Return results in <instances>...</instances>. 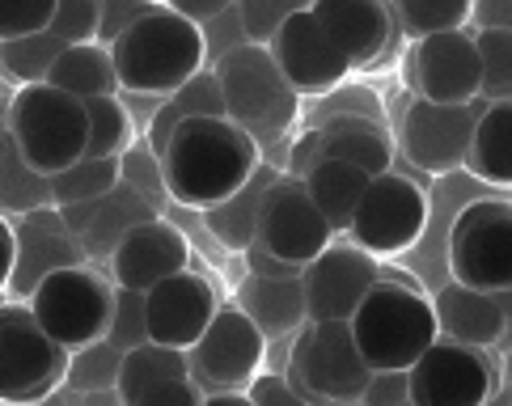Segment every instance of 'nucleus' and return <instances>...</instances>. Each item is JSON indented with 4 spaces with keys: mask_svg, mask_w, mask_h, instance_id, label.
Returning a JSON list of instances; mask_svg holds the SVG:
<instances>
[{
    "mask_svg": "<svg viewBox=\"0 0 512 406\" xmlns=\"http://www.w3.org/2000/svg\"><path fill=\"white\" fill-rule=\"evenodd\" d=\"M68 352L43 335L26 305H0V402L34 406L64 390Z\"/></svg>",
    "mask_w": 512,
    "mask_h": 406,
    "instance_id": "nucleus-9",
    "label": "nucleus"
},
{
    "mask_svg": "<svg viewBox=\"0 0 512 406\" xmlns=\"http://www.w3.org/2000/svg\"><path fill=\"white\" fill-rule=\"evenodd\" d=\"M199 115H212V119H225V98H221V81H216L212 68H199L191 81H182L174 94H166L157 102L149 127H144V144L153 149V157H161L166 149L170 132L182 123V119H199Z\"/></svg>",
    "mask_w": 512,
    "mask_h": 406,
    "instance_id": "nucleus-29",
    "label": "nucleus"
},
{
    "mask_svg": "<svg viewBox=\"0 0 512 406\" xmlns=\"http://www.w3.org/2000/svg\"><path fill=\"white\" fill-rule=\"evenodd\" d=\"M318 157H322V136H318V127H309L305 136H297V140L288 144L284 174H288V178H305V174L318 165Z\"/></svg>",
    "mask_w": 512,
    "mask_h": 406,
    "instance_id": "nucleus-48",
    "label": "nucleus"
},
{
    "mask_svg": "<svg viewBox=\"0 0 512 406\" xmlns=\"http://www.w3.org/2000/svg\"><path fill=\"white\" fill-rule=\"evenodd\" d=\"M267 51L276 68L284 72V81L297 89L301 98H322L339 89L347 81V60L335 47V39L322 30V22L309 9L292 13L288 22H280V30L267 39Z\"/></svg>",
    "mask_w": 512,
    "mask_h": 406,
    "instance_id": "nucleus-15",
    "label": "nucleus"
},
{
    "mask_svg": "<svg viewBox=\"0 0 512 406\" xmlns=\"http://www.w3.org/2000/svg\"><path fill=\"white\" fill-rule=\"evenodd\" d=\"M111 64L119 94L166 98L182 81H191L199 68H208L204 30L187 17L153 5L111 43Z\"/></svg>",
    "mask_w": 512,
    "mask_h": 406,
    "instance_id": "nucleus-2",
    "label": "nucleus"
},
{
    "mask_svg": "<svg viewBox=\"0 0 512 406\" xmlns=\"http://www.w3.org/2000/svg\"><path fill=\"white\" fill-rule=\"evenodd\" d=\"M432 313L441 339L466 347H491L508 339V292H479L449 280L432 297Z\"/></svg>",
    "mask_w": 512,
    "mask_h": 406,
    "instance_id": "nucleus-24",
    "label": "nucleus"
},
{
    "mask_svg": "<svg viewBox=\"0 0 512 406\" xmlns=\"http://www.w3.org/2000/svg\"><path fill=\"white\" fill-rule=\"evenodd\" d=\"M254 242H259L267 254L292 263V267H305L335 242V233L322 220V212L314 208L305 182L280 174L263 195L259 225H254Z\"/></svg>",
    "mask_w": 512,
    "mask_h": 406,
    "instance_id": "nucleus-14",
    "label": "nucleus"
},
{
    "mask_svg": "<svg viewBox=\"0 0 512 406\" xmlns=\"http://www.w3.org/2000/svg\"><path fill=\"white\" fill-rule=\"evenodd\" d=\"M0 208L13 216H26L34 208H51V182L39 170H30L26 157L13 149V140H9L5 157H0Z\"/></svg>",
    "mask_w": 512,
    "mask_h": 406,
    "instance_id": "nucleus-36",
    "label": "nucleus"
},
{
    "mask_svg": "<svg viewBox=\"0 0 512 406\" xmlns=\"http://www.w3.org/2000/svg\"><path fill=\"white\" fill-rule=\"evenodd\" d=\"M453 284L479 292L512 288V208L508 199H474L457 212L449 229Z\"/></svg>",
    "mask_w": 512,
    "mask_h": 406,
    "instance_id": "nucleus-10",
    "label": "nucleus"
},
{
    "mask_svg": "<svg viewBox=\"0 0 512 406\" xmlns=\"http://www.w3.org/2000/svg\"><path fill=\"white\" fill-rule=\"evenodd\" d=\"M381 280L373 254L356 250L352 242H331L314 263L301 267L305 288V318L309 322H347L364 301V292Z\"/></svg>",
    "mask_w": 512,
    "mask_h": 406,
    "instance_id": "nucleus-16",
    "label": "nucleus"
},
{
    "mask_svg": "<svg viewBox=\"0 0 512 406\" xmlns=\"http://www.w3.org/2000/svg\"><path fill=\"white\" fill-rule=\"evenodd\" d=\"M119 182H127L132 191H140L144 199L153 203V208L161 212L170 203V195H166V182H161V161L153 157V149L144 140H136L132 149H127L123 157H119Z\"/></svg>",
    "mask_w": 512,
    "mask_h": 406,
    "instance_id": "nucleus-40",
    "label": "nucleus"
},
{
    "mask_svg": "<svg viewBox=\"0 0 512 406\" xmlns=\"http://www.w3.org/2000/svg\"><path fill=\"white\" fill-rule=\"evenodd\" d=\"M106 267H111L115 288L149 292L153 284L191 267V246H187V237H182L178 225H170L166 216H153L123 237L115 246V254L106 258Z\"/></svg>",
    "mask_w": 512,
    "mask_h": 406,
    "instance_id": "nucleus-22",
    "label": "nucleus"
},
{
    "mask_svg": "<svg viewBox=\"0 0 512 406\" xmlns=\"http://www.w3.org/2000/svg\"><path fill=\"white\" fill-rule=\"evenodd\" d=\"M263 364H267V339L237 305L216 309L204 335L187 347V377L204 394L246 390L263 373Z\"/></svg>",
    "mask_w": 512,
    "mask_h": 406,
    "instance_id": "nucleus-12",
    "label": "nucleus"
},
{
    "mask_svg": "<svg viewBox=\"0 0 512 406\" xmlns=\"http://www.w3.org/2000/svg\"><path fill=\"white\" fill-rule=\"evenodd\" d=\"M491 102L483 98H470V102H457V106H441V102H424L415 98L402 115V132H398V144H402V157H407L415 170H424L432 178H445V174H457L466 161V144H470V132L479 115Z\"/></svg>",
    "mask_w": 512,
    "mask_h": 406,
    "instance_id": "nucleus-13",
    "label": "nucleus"
},
{
    "mask_svg": "<svg viewBox=\"0 0 512 406\" xmlns=\"http://www.w3.org/2000/svg\"><path fill=\"white\" fill-rule=\"evenodd\" d=\"M356 352L373 373H407V368L441 339L436 335L432 297H424L411 280L381 271V280L364 292V301L347 318Z\"/></svg>",
    "mask_w": 512,
    "mask_h": 406,
    "instance_id": "nucleus-3",
    "label": "nucleus"
},
{
    "mask_svg": "<svg viewBox=\"0 0 512 406\" xmlns=\"http://www.w3.org/2000/svg\"><path fill=\"white\" fill-rule=\"evenodd\" d=\"M51 208H68V203H89L102 199L119 182V161L111 157H81L77 165L51 174Z\"/></svg>",
    "mask_w": 512,
    "mask_h": 406,
    "instance_id": "nucleus-34",
    "label": "nucleus"
},
{
    "mask_svg": "<svg viewBox=\"0 0 512 406\" xmlns=\"http://www.w3.org/2000/svg\"><path fill=\"white\" fill-rule=\"evenodd\" d=\"M216 309H221L216 288L191 267L144 292V322H149V339L166 343V347H178V352H187V347L204 335V326L212 322Z\"/></svg>",
    "mask_w": 512,
    "mask_h": 406,
    "instance_id": "nucleus-20",
    "label": "nucleus"
},
{
    "mask_svg": "<svg viewBox=\"0 0 512 406\" xmlns=\"http://www.w3.org/2000/svg\"><path fill=\"white\" fill-rule=\"evenodd\" d=\"M331 115H360V119L386 123V106L377 102L373 89L339 85V89H331V94H322V106H318V119H331ZM318 119H314V123H318Z\"/></svg>",
    "mask_w": 512,
    "mask_h": 406,
    "instance_id": "nucleus-43",
    "label": "nucleus"
},
{
    "mask_svg": "<svg viewBox=\"0 0 512 406\" xmlns=\"http://www.w3.org/2000/svg\"><path fill=\"white\" fill-rule=\"evenodd\" d=\"M500 390H504V373L487 347L436 339L407 368L411 406H487Z\"/></svg>",
    "mask_w": 512,
    "mask_h": 406,
    "instance_id": "nucleus-11",
    "label": "nucleus"
},
{
    "mask_svg": "<svg viewBox=\"0 0 512 406\" xmlns=\"http://www.w3.org/2000/svg\"><path fill=\"white\" fill-rule=\"evenodd\" d=\"M479 55V98L512 102V30H474Z\"/></svg>",
    "mask_w": 512,
    "mask_h": 406,
    "instance_id": "nucleus-37",
    "label": "nucleus"
},
{
    "mask_svg": "<svg viewBox=\"0 0 512 406\" xmlns=\"http://www.w3.org/2000/svg\"><path fill=\"white\" fill-rule=\"evenodd\" d=\"M280 178V170L276 165H267V161H259L254 165V174L237 187L229 199H221L216 208H208L204 212V225H208V233L221 242L225 250H233V254H242L250 242H254V225H259V208H263V195H267V187Z\"/></svg>",
    "mask_w": 512,
    "mask_h": 406,
    "instance_id": "nucleus-28",
    "label": "nucleus"
},
{
    "mask_svg": "<svg viewBox=\"0 0 512 406\" xmlns=\"http://www.w3.org/2000/svg\"><path fill=\"white\" fill-rule=\"evenodd\" d=\"M242 254H246L250 275H267V280H297V275H301V267H292V263H284V258L267 254L259 242H250Z\"/></svg>",
    "mask_w": 512,
    "mask_h": 406,
    "instance_id": "nucleus-50",
    "label": "nucleus"
},
{
    "mask_svg": "<svg viewBox=\"0 0 512 406\" xmlns=\"http://www.w3.org/2000/svg\"><path fill=\"white\" fill-rule=\"evenodd\" d=\"M411 81L424 102L457 106L479 98V55H474V30H445L415 39L411 51Z\"/></svg>",
    "mask_w": 512,
    "mask_h": 406,
    "instance_id": "nucleus-17",
    "label": "nucleus"
},
{
    "mask_svg": "<svg viewBox=\"0 0 512 406\" xmlns=\"http://www.w3.org/2000/svg\"><path fill=\"white\" fill-rule=\"evenodd\" d=\"M309 13L335 39L347 68H373L390 51L394 13L381 0H314Z\"/></svg>",
    "mask_w": 512,
    "mask_h": 406,
    "instance_id": "nucleus-23",
    "label": "nucleus"
},
{
    "mask_svg": "<svg viewBox=\"0 0 512 406\" xmlns=\"http://www.w3.org/2000/svg\"><path fill=\"white\" fill-rule=\"evenodd\" d=\"M64 229L77 237V246L85 254V263H106L115 254V246L123 242L127 233L144 220L161 216L149 199L140 191H132L127 182H115L102 199H89V203H68V208H56Z\"/></svg>",
    "mask_w": 512,
    "mask_h": 406,
    "instance_id": "nucleus-21",
    "label": "nucleus"
},
{
    "mask_svg": "<svg viewBox=\"0 0 512 406\" xmlns=\"http://www.w3.org/2000/svg\"><path fill=\"white\" fill-rule=\"evenodd\" d=\"M157 5L178 13V17H187V22H195V26H204V22H212L216 13H225L233 0H157Z\"/></svg>",
    "mask_w": 512,
    "mask_h": 406,
    "instance_id": "nucleus-51",
    "label": "nucleus"
},
{
    "mask_svg": "<svg viewBox=\"0 0 512 406\" xmlns=\"http://www.w3.org/2000/svg\"><path fill=\"white\" fill-rule=\"evenodd\" d=\"M369 178L373 174H364V170H356V165H347V161L318 157V165L301 182H305L309 199H314V208L322 212V220L331 225V233L343 237L347 225H352V212H356L364 187H369Z\"/></svg>",
    "mask_w": 512,
    "mask_h": 406,
    "instance_id": "nucleus-30",
    "label": "nucleus"
},
{
    "mask_svg": "<svg viewBox=\"0 0 512 406\" xmlns=\"http://www.w3.org/2000/svg\"><path fill=\"white\" fill-rule=\"evenodd\" d=\"M85 263V254L77 246V237L64 229V220L56 208H34L26 216H17L13 229V271H9V297L13 305H26V297L39 288L51 271Z\"/></svg>",
    "mask_w": 512,
    "mask_h": 406,
    "instance_id": "nucleus-19",
    "label": "nucleus"
},
{
    "mask_svg": "<svg viewBox=\"0 0 512 406\" xmlns=\"http://www.w3.org/2000/svg\"><path fill=\"white\" fill-rule=\"evenodd\" d=\"M390 13L411 39L470 26V0H390Z\"/></svg>",
    "mask_w": 512,
    "mask_h": 406,
    "instance_id": "nucleus-38",
    "label": "nucleus"
},
{
    "mask_svg": "<svg viewBox=\"0 0 512 406\" xmlns=\"http://www.w3.org/2000/svg\"><path fill=\"white\" fill-rule=\"evenodd\" d=\"M9 271H13V225L0 216V292L9 288Z\"/></svg>",
    "mask_w": 512,
    "mask_h": 406,
    "instance_id": "nucleus-52",
    "label": "nucleus"
},
{
    "mask_svg": "<svg viewBox=\"0 0 512 406\" xmlns=\"http://www.w3.org/2000/svg\"><path fill=\"white\" fill-rule=\"evenodd\" d=\"M9 140L26 157L30 170H39L43 178L60 174L85 157V140H89L85 102L47 81L22 85L9 102Z\"/></svg>",
    "mask_w": 512,
    "mask_h": 406,
    "instance_id": "nucleus-5",
    "label": "nucleus"
},
{
    "mask_svg": "<svg viewBox=\"0 0 512 406\" xmlns=\"http://www.w3.org/2000/svg\"><path fill=\"white\" fill-rule=\"evenodd\" d=\"M428 216H432V199L424 191V182L402 170H386L369 178L343 237L373 258L407 254L424 237Z\"/></svg>",
    "mask_w": 512,
    "mask_h": 406,
    "instance_id": "nucleus-8",
    "label": "nucleus"
},
{
    "mask_svg": "<svg viewBox=\"0 0 512 406\" xmlns=\"http://www.w3.org/2000/svg\"><path fill=\"white\" fill-rule=\"evenodd\" d=\"M204 406H254L246 390H225V394H204Z\"/></svg>",
    "mask_w": 512,
    "mask_h": 406,
    "instance_id": "nucleus-54",
    "label": "nucleus"
},
{
    "mask_svg": "<svg viewBox=\"0 0 512 406\" xmlns=\"http://www.w3.org/2000/svg\"><path fill=\"white\" fill-rule=\"evenodd\" d=\"M161 182L170 203H182L191 212H208L229 199L259 165V144L229 119H182L166 149H161Z\"/></svg>",
    "mask_w": 512,
    "mask_h": 406,
    "instance_id": "nucleus-1",
    "label": "nucleus"
},
{
    "mask_svg": "<svg viewBox=\"0 0 512 406\" xmlns=\"http://www.w3.org/2000/svg\"><path fill=\"white\" fill-rule=\"evenodd\" d=\"M470 30H512V0H470Z\"/></svg>",
    "mask_w": 512,
    "mask_h": 406,
    "instance_id": "nucleus-49",
    "label": "nucleus"
},
{
    "mask_svg": "<svg viewBox=\"0 0 512 406\" xmlns=\"http://www.w3.org/2000/svg\"><path fill=\"white\" fill-rule=\"evenodd\" d=\"M77 406H123L119 390H94V394H72Z\"/></svg>",
    "mask_w": 512,
    "mask_h": 406,
    "instance_id": "nucleus-53",
    "label": "nucleus"
},
{
    "mask_svg": "<svg viewBox=\"0 0 512 406\" xmlns=\"http://www.w3.org/2000/svg\"><path fill=\"white\" fill-rule=\"evenodd\" d=\"M237 309L259 326V335L271 339H284L292 343V335L309 322L305 318V288H301V275L297 280H267V275H246L242 288H237Z\"/></svg>",
    "mask_w": 512,
    "mask_h": 406,
    "instance_id": "nucleus-26",
    "label": "nucleus"
},
{
    "mask_svg": "<svg viewBox=\"0 0 512 406\" xmlns=\"http://www.w3.org/2000/svg\"><path fill=\"white\" fill-rule=\"evenodd\" d=\"M119 364L123 352L111 347L106 339H94L68 352V368H64V390L68 394H94V390H115L119 385Z\"/></svg>",
    "mask_w": 512,
    "mask_h": 406,
    "instance_id": "nucleus-35",
    "label": "nucleus"
},
{
    "mask_svg": "<svg viewBox=\"0 0 512 406\" xmlns=\"http://www.w3.org/2000/svg\"><path fill=\"white\" fill-rule=\"evenodd\" d=\"M318 136H322V157L347 161L364 174H386L394 170V136L390 123L377 119H360V115H331L318 119Z\"/></svg>",
    "mask_w": 512,
    "mask_h": 406,
    "instance_id": "nucleus-25",
    "label": "nucleus"
},
{
    "mask_svg": "<svg viewBox=\"0 0 512 406\" xmlns=\"http://www.w3.org/2000/svg\"><path fill=\"white\" fill-rule=\"evenodd\" d=\"M115 284L94 263H72L51 271L47 280L26 297L30 318L43 326L47 339H56L64 352L106 339V322H111Z\"/></svg>",
    "mask_w": 512,
    "mask_h": 406,
    "instance_id": "nucleus-7",
    "label": "nucleus"
},
{
    "mask_svg": "<svg viewBox=\"0 0 512 406\" xmlns=\"http://www.w3.org/2000/svg\"><path fill=\"white\" fill-rule=\"evenodd\" d=\"M47 85L64 89L77 102L89 98H115L119 81H115V64H111V47L102 43H77L56 55V64L47 68Z\"/></svg>",
    "mask_w": 512,
    "mask_h": 406,
    "instance_id": "nucleus-31",
    "label": "nucleus"
},
{
    "mask_svg": "<svg viewBox=\"0 0 512 406\" xmlns=\"http://www.w3.org/2000/svg\"><path fill=\"white\" fill-rule=\"evenodd\" d=\"M356 406H407V373H373Z\"/></svg>",
    "mask_w": 512,
    "mask_h": 406,
    "instance_id": "nucleus-47",
    "label": "nucleus"
},
{
    "mask_svg": "<svg viewBox=\"0 0 512 406\" xmlns=\"http://www.w3.org/2000/svg\"><path fill=\"white\" fill-rule=\"evenodd\" d=\"M309 5H314V0H237L246 43L267 47V39L280 30V22H288L292 13H301V9H309Z\"/></svg>",
    "mask_w": 512,
    "mask_h": 406,
    "instance_id": "nucleus-41",
    "label": "nucleus"
},
{
    "mask_svg": "<svg viewBox=\"0 0 512 406\" xmlns=\"http://www.w3.org/2000/svg\"><path fill=\"white\" fill-rule=\"evenodd\" d=\"M56 0H0V43L30 39L51 26Z\"/></svg>",
    "mask_w": 512,
    "mask_h": 406,
    "instance_id": "nucleus-42",
    "label": "nucleus"
},
{
    "mask_svg": "<svg viewBox=\"0 0 512 406\" xmlns=\"http://www.w3.org/2000/svg\"><path fill=\"white\" fill-rule=\"evenodd\" d=\"M212 72L221 81L225 119L259 144V157L276 144H288V127L301 115V94L284 81L267 47H233L212 64Z\"/></svg>",
    "mask_w": 512,
    "mask_h": 406,
    "instance_id": "nucleus-4",
    "label": "nucleus"
},
{
    "mask_svg": "<svg viewBox=\"0 0 512 406\" xmlns=\"http://www.w3.org/2000/svg\"><path fill=\"white\" fill-rule=\"evenodd\" d=\"M123 406H204V390L191 377H174V381H157L149 390H140Z\"/></svg>",
    "mask_w": 512,
    "mask_h": 406,
    "instance_id": "nucleus-45",
    "label": "nucleus"
},
{
    "mask_svg": "<svg viewBox=\"0 0 512 406\" xmlns=\"http://www.w3.org/2000/svg\"><path fill=\"white\" fill-rule=\"evenodd\" d=\"M98 13L102 0H56V17L47 30L17 43H0V72L17 85L47 81V68L56 64L60 51L98 39Z\"/></svg>",
    "mask_w": 512,
    "mask_h": 406,
    "instance_id": "nucleus-18",
    "label": "nucleus"
},
{
    "mask_svg": "<svg viewBox=\"0 0 512 406\" xmlns=\"http://www.w3.org/2000/svg\"><path fill=\"white\" fill-rule=\"evenodd\" d=\"M381 5H390V0H381Z\"/></svg>",
    "mask_w": 512,
    "mask_h": 406,
    "instance_id": "nucleus-57",
    "label": "nucleus"
},
{
    "mask_svg": "<svg viewBox=\"0 0 512 406\" xmlns=\"http://www.w3.org/2000/svg\"><path fill=\"white\" fill-rule=\"evenodd\" d=\"M85 119H89V140H85V157H111L119 161L132 144L140 140L132 110L115 98H89L85 102Z\"/></svg>",
    "mask_w": 512,
    "mask_h": 406,
    "instance_id": "nucleus-33",
    "label": "nucleus"
},
{
    "mask_svg": "<svg viewBox=\"0 0 512 406\" xmlns=\"http://www.w3.org/2000/svg\"><path fill=\"white\" fill-rule=\"evenodd\" d=\"M462 170H470L483 187H496V191L512 187V102H491L479 115L466 144Z\"/></svg>",
    "mask_w": 512,
    "mask_h": 406,
    "instance_id": "nucleus-27",
    "label": "nucleus"
},
{
    "mask_svg": "<svg viewBox=\"0 0 512 406\" xmlns=\"http://www.w3.org/2000/svg\"><path fill=\"white\" fill-rule=\"evenodd\" d=\"M284 377L314 406H356L373 368L356 352L347 322H305L288 343Z\"/></svg>",
    "mask_w": 512,
    "mask_h": 406,
    "instance_id": "nucleus-6",
    "label": "nucleus"
},
{
    "mask_svg": "<svg viewBox=\"0 0 512 406\" xmlns=\"http://www.w3.org/2000/svg\"><path fill=\"white\" fill-rule=\"evenodd\" d=\"M246 394H250L254 406H314V402H305L297 390H292L284 373H259L246 385Z\"/></svg>",
    "mask_w": 512,
    "mask_h": 406,
    "instance_id": "nucleus-46",
    "label": "nucleus"
},
{
    "mask_svg": "<svg viewBox=\"0 0 512 406\" xmlns=\"http://www.w3.org/2000/svg\"><path fill=\"white\" fill-rule=\"evenodd\" d=\"M106 343L119 347V352H132V347L149 343V322H144V292L115 288L111 322H106Z\"/></svg>",
    "mask_w": 512,
    "mask_h": 406,
    "instance_id": "nucleus-39",
    "label": "nucleus"
},
{
    "mask_svg": "<svg viewBox=\"0 0 512 406\" xmlns=\"http://www.w3.org/2000/svg\"><path fill=\"white\" fill-rule=\"evenodd\" d=\"M5 149H9V127L0 123V157H5Z\"/></svg>",
    "mask_w": 512,
    "mask_h": 406,
    "instance_id": "nucleus-55",
    "label": "nucleus"
},
{
    "mask_svg": "<svg viewBox=\"0 0 512 406\" xmlns=\"http://www.w3.org/2000/svg\"><path fill=\"white\" fill-rule=\"evenodd\" d=\"M174 377H187V352L178 347H166V343H140L132 352H123V364H119V398L132 402L140 390H149L157 381H174Z\"/></svg>",
    "mask_w": 512,
    "mask_h": 406,
    "instance_id": "nucleus-32",
    "label": "nucleus"
},
{
    "mask_svg": "<svg viewBox=\"0 0 512 406\" xmlns=\"http://www.w3.org/2000/svg\"><path fill=\"white\" fill-rule=\"evenodd\" d=\"M157 5V0H102V13H98V39L102 47H111L119 34L136 22V17H144Z\"/></svg>",
    "mask_w": 512,
    "mask_h": 406,
    "instance_id": "nucleus-44",
    "label": "nucleus"
},
{
    "mask_svg": "<svg viewBox=\"0 0 512 406\" xmlns=\"http://www.w3.org/2000/svg\"><path fill=\"white\" fill-rule=\"evenodd\" d=\"M487 406H508V390H500V394H496V398H491Z\"/></svg>",
    "mask_w": 512,
    "mask_h": 406,
    "instance_id": "nucleus-56",
    "label": "nucleus"
}]
</instances>
